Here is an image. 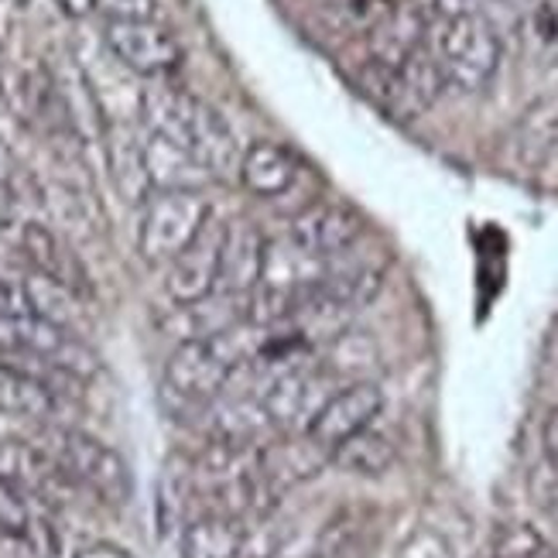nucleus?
I'll return each instance as SVG.
<instances>
[{"label": "nucleus", "instance_id": "1", "mask_svg": "<svg viewBox=\"0 0 558 558\" xmlns=\"http://www.w3.org/2000/svg\"><path fill=\"white\" fill-rule=\"evenodd\" d=\"M141 113L148 134L172 141L175 148L192 155L209 179H230L240 168L236 134L220 117V110L209 107L199 96H192L175 86H158L141 96Z\"/></svg>", "mask_w": 558, "mask_h": 558}, {"label": "nucleus", "instance_id": "2", "mask_svg": "<svg viewBox=\"0 0 558 558\" xmlns=\"http://www.w3.org/2000/svg\"><path fill=\"white\" fill-rule=\"evenodd\" d=\"M48 459L56 463V470L69 480L80 483L83 490L93 497H100L104 504H128L134 497V476L128 459L120 456L113 446L104 439H96L89 432L80 428H48L45 442L38 446Z\"/></svg>", "mask_w": 558, "mask_h": 558}, {"label": "nucleus", "instance_id": "3", "mask_svg": "<svg viewBox=\"0 0 558 558\" xmlns=\"http://www.w3.org/2000/svg\"><path fill=\"white\" fill-rule=\"evenodd\" d=\"M432 52L442 65L446 86L480 93L497 76L504 48L494 21L483 11H470V14H442Z\"/></svg>", "mask_w": 558, "mask_h": 558}, {"label": "nucleus", "instance_id": "4", "mask_svg": "<svg viewBox=\"0 0 558 558\" xmlns=\"http://www.w3.org/2000/svg\"><path fill=\"white\" fill-rule=\"evenodd\" d=\"M0 356L24 367H52L72 380H86L100 371V360L76 332L32 312L0 315Z\"/></svg>", "mask_w": 558, "mask_h": 558}, {"label": "nucleus", "instance_id": "5", "mask_svg": "<svg viewBox=\"0 0 558 558\" xmlns=\"http://www.w3.org/2000/svg\"><path fill=\"white\" fill-rule=\"evenodd\" d=\"M213 220V206L203 189H155L141 203L137 251L148 264H172L206 223Z\"/></svg>", "mask_w": 558, "mask_h": 558}, {"label": "nucleus", "instance_id": "6", "mask_svg": "<svg viewBox=\"0 0 558 558\" xmlns=\"http://www.w3.org/2000/svg\"><path fill=\"white\" fill-rule=\"evenodd\" d=\"M360 86L395 120H415L435 107V100L446 89V76L439 59H435V52L425 41L401 65L367 62L360 72Z\"/></svg>", "mask_w": 558, "mask_h": 558}, {"label": "nucleus", "instance_id": "7", "mask_svg": "<svg viewBox=\"0 0 558 558\" xmlns=\"http://www.w3.org/2000/svg\"><path fill=\"white\" fill-rule=\"evenodd\" d=\"M244 363V356L230 350V329L203 339H179L165 363V391L189 404H209L227 391L233 371Z\"/></svg>", "mask_w": 558, "mask_h": 558}, {"label": "nucleus", "instance_id": "8", "mask_svg": "<svg viewBox=\"0 0 558 558\" xmlns=\"http://www.w3.org/2000/svg\"><path fill=\"white\" fill-rule=\"evenodd\" d=\"M104 41L120 65L144 80L172 76L182 65L179 38L155 17H113L104 24Z\"/></svg>", "mask_w": 558, "mask_h": 558}, {"label": "nucleus", "instance_id": "9", "mask_svg": "<svg viewBox=\"0 0 558 558\" xmlns=\"http://www.w3.org/2000/svg\"><path fill=\"white\" fill-rule=\"evenodd\" d=\"M384 411V391L374 380H350L326 398V404L315 411V418L305 428V439L323 449L326 456L343 446L350 435L367 428L380 418Z\"/></svg>", "mask_w": 558, "mask_h": 558}, {"label": "nucleus", "instance_id": "10", "mask_svg": "<svg viewBox=\"0 0 558 558\" xmlns=\"http://www.w3.org/2000/svg\"><path fill=\"white\" fill-rule=\"evenodd\" d=\"M336 391L329 374L319 367H291V371H278V374H268V380L260 384V404L268 411L271 425L291 432L299 428L305 435L308 422L315 418V411L326 404V398Z\"/></svg>", "mask_w": 558, "mask_h": 558}, {"label": "nucleus", "instance_id": "11", "mask_svg": "<svg viewBox=\"0 0 558 558\" xmlns=\"http://www.w3.org/2000/svg\"><path fill=\"white\" fill-rule=\"evenodd\" d=\"M284 236L312 260H329V257L347 254L363 236V216L347 203L319 199L305 206L295 220L288 223Z\"/></svg>", "mask_w": 558, "mask_h": 558}, {"label": "nucleus", "instance_id": "12", "mask_svg": "<svg viewBox=\"0 0 558 558\" xmlns=\"http://www.w3.org/2000/svg\"><path fill=\"white\" fill-rule=\"evenodd\" d=\"M220 240L223 227L206 223V230L168 264L165 291L175 305H199L216 291V275H220Z\"/></svg>", "mask_w": 558, "mask_h": 558}, {"label": "nucleus", "instance_id": "13", "mask_svg": "<svg viewBox=\"0 0 558 558\" xmlns=\"http://www.w3.org/2000/svg\"><path fill=\"white\" fill-rule=\"evenodd\" d=\"M264 236L251 220H230L220 240V275H216V291L230 299H247L260 281L264 268Z\"/></svg>", "mask_w": 558, "mask_h": 558}, {"label": "nucleus", "instance_id": "14", "mask_svg": "<svg viewBox=\"0 0 558 558\" xmlns=\"http://www.w3.org/2000/svg\"><path fill=\"white\" fill-rule=\"evenodd\" d=\"M0 415L21 422H52L59 415V391L14 360L0 356Z\"/></svg>", "mask_w": 558, "mask_h": 558}, {"label": "nucleus", "instance_id": "15", "mask_svg": "<svg viewBox=\"0 0 558 558\" xmlns=\"http://www.w3.org/2000/svg\"><path fill=\"white\" fill-rule=\"evenodd\" d=\"M236 179L260 199H278L299 179V158L278 141H254L240 155Z\"/></svg>", "mask_w": 558, "mask_h": 558}, {"label": "nucleus", "instance_id": "16", "mask_svg": "<svg viewBox=\"0 0 558 558\" xmlns=\"http://www.w3.org/2000/svg\"><path fill=\"white\" fill-rule=\"evenodd\" d=\"M182 558H240L247 551L244 518H227L216 511H203L185 521L179 535Z\"/></svg>", "mask_w": 558, "mask_h": 558}, {"label": "nucleus", "instance_id": "17", "mask_svg": "<svg viewBox=\"0 0 558 558\" xmlns=\"http://www.w3.org/2000/svg\"><path fill=\"white\" fill-rule=\"evenodd\" d=\"M428 41V21L415 4H391L371 28V62L401 65L418 45Z\"/></svg>", "mask_w": 558, "mask_h": 558}, {"label": "nucleus", "instance_id": "18", "mask_svg": "<svg viewBox=\"0 0 558 558\" xmlns=\"http://www.w3.org/2000/svg\"><path fill=\"white\" fill-rule=\"evenodd\" d=\"M511 148H514L518 165L524 168L548 165V158L558 151V93L542 96V100H535L521 113Z\"/></svg>", "mask_w": 558, "mask_h": 558}, {"label": "nucleus", "instance_id": "19", "mask_svg": "<svg viewBox=\"0 0 558 558\" xmlns=\"http://www.w3.org/2000/svg\"><path fill=\"white\" fill-rule=\"evenodd\" d=\"M21 251L32 260V271L56 278L59 284L76 291V295L86 291V284H83L86 278H83L80 260L69 254V247L48 227H41V223L21 227Z\"/></svg>", "mask_w": 558, "mask_h": 558}, {"label": "nucleus", "instance_id": "20", "mask_svg": "<svg viewBox=\"0 0 558 558\" xmlns=\"http://www.w3.org/2000/svg\"><path fill=\"white\" fill-rule=\"evenodd\" d=\"M329 463L339 466L343 473L374 480V476H384L398 463V446L387 432H380L377 425H367L356 435H350L343 446H336L329 452Z\"/></svg>", "mask_w": 558, "mask_h": 558}, {"label": "nucleus", "instance_id": "21", "mask_svg": "<svg viewBox=\"0 0 558 558\" xmlns=\"http://www.w3.org/2000/svg\"><path fill=\"white\" fill-rule=\"evenodd\" d=\"M144 151V168H148L151 192L155 189H203L209 175L203 172V165L175 148L172 141H165L158 134H148V141L141 144Z\"/></svg>", "mask_w": 558, "mask_h": 558}, {"label": "nucleus", "instance_id": "22", "mask_svg": "<svg viewBox=\"0 0 558 558\" xmlns=\"http://www.w3.org/2000/svg\"><path fill=\"white\" fill-rule=\"evenodd\" d=\"M21 284H24V302H28L32 315H41V319L76 332V323H80V295L76 291L59 284L56 278L38 275V271H28L21 278Z\"/></svg>", "mask_w": 558, "mask_h": 558}, {"label": "nucleus", "instance_id": "23", "mask_svg": "<svg viewBox=\"0 0 558 558\" xmlns=\"http://www.w3.org/2000/svg\"><path fill=\"white\" fill-rule=\"evenodd\" d=\"M490 558H558L555 545L527 521H504L494 531Z\"/></svg>", "mask_w": 558, "mask_h": 558}, {"label": "nucleus", "instance_id": "24", "mask_svg": "<svg viewBox=\"0 0 558 558\" xmlns=\"http://www.w3.org/2000/svg\"><path fill=\"white\" fill-rule=\"evenodd\" d=\"M110 165H113V182L131 203H144L151 196V179L144 168V151L137 141H113L110 144Z\"/></svg>", "mask_w": 558, "mask_h": 558}, {"label": "nucleus", "instance_id": "25", "mask_svg": "<svg viewBox=\"0 0 558 558\" xmlns=\"http://www.w3.org/2000/svg\"><path fill=\"white\" fill-rule=\"evenodd\" d=\"M323 558H363V542H360V524L353 514H339L326 524L323 542H319Z\"/></svg>", "mask_w": 558, "mask_h": 558}, {"label": "nucleus", "instance_id": "26", "mask_svg": "<svg viewBox=\"0 0 558 558\" xmlns=\"http://www.w3.org/2000/svg\"><path fill=\"white\" fill-rule=\"evenodd\" d=\"M96 11H104L107 21H113V17H151V0H96Z\"/></svg>", "mask_w": 558, "mask_h": 558}, {"label": "nucleus", "instance_id": "27", "mask_svg": "<svg viewBox=\"0 0 558 558\" xmlns=\"http://www.w3.org/2000/svg\"><path fill=\"white\" fill-rule=\"evenodd\" d=\"M542 446H545V459H548L551 473L558 476V404L548 408V415H545V425H542Z\"/></svg>", "mask_w": 558, "mask_h": 558}, {"label": "nucleus", "instance_id": "28", "mask_svg": "<svg viewBox=\"0 0 558 558\" xmlns=\"http://www.w3.org/2000/svg\"><path fill=\"white\" fill-rule=\"evenodd\" d=\"M72 558H134V555L124 551V548H117V545H110V542H96V545L80 548Z\"/></svg>", "mask_w": 558, "mask_h": 558}, {"label": "nucleus", "instance_id": "29", "mask_svg": "<svg viewBox=\"0 0 558 558\" xmlns=\"http://www.w3.org/2000/svg\"><path fill=\"white\" fill-rule=\"evenodd\" d=\"M59 8L69 14V17H86L96 11V0H59Z\"/></svg>", "mask_w": 558, "mask_h": 558}, {"label": "nucleus", "instance_id": "30", "mask_svg": "<svg viewBox=\"0 0 558 558\" xmlns=\"http://www.w3.org/2000/svg\"><path fill=\"white\" fill-rule=\"evenodd\" d=\"M551 4H555V8H558V0H551Z\"/></svg>", "mask_w": 558, "mask_h": 558}]
</instances>
